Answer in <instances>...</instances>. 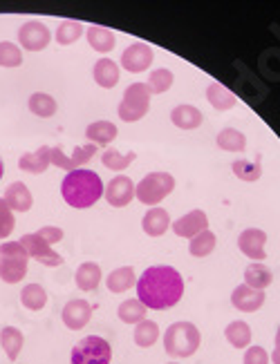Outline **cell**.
<instances>
[{"label": "cell", "mask_w": 280, "mask_h": 364, "mask_svg": "<svg viewBox=\"0 0 280 364\" xmlns=\"http://www.w3.org/2000/svg\"><path fill=\"white\" fill-rule=\"evenodd\" d=\"M137 299L150 311H166L180 304L184 297V277L173 266H148L137 275Z\"/></svg>", "instance_id": "obj_1"}, {"label": "cell", "mask_w": 280, "mask_h": 364, "mask_svg": "<svg viewBox=\"0 0 280 364\" xmlns=\"http://www.w3.org/2000/svg\"><path fill=\"white\" fill-rule=\"evenodd\" d=\"M103 181L97 175L95 170L88 168H79L72 170L63 177V183H61V197L68 205L76 210H85L92 208L101 197H103Z\"/></svg>", "instance_id": "obj_2"}, {"label": "cell", "mask_w": 280, "mask_h": 364, "mask_svg": "<svg viewBox=\"0 0 280 364\" xmlns=\"http://www.w3.org/2000/svg\"><path fill=\"white\" fill-rule=\"evenodd\" d=\"M202 344V333L193 322H173L164 331V351L170 358H191Z\"/></svg>", "instance_id": "obj_3"}, {"label": "cell", "mask_w": 280, "mask_h": 364, "mask_svg": "<svg viewBox=\"0 0 280 364\" xmlns=\"http://www.w3.org/2000/svg\"><path fill=\"white\" fill-rule=\"evenodd\" d=\"M175 190V177L170 172H148V175L135 186V197L144 205H157Z\"/></svg>", "instance_id": "obj_4"}, {"label": "cell", "mask_w": 280, "mask_h": 364, "mask_svg": "<svg viewBox=\"0 0 280 364\" xmlns=\"http://www.w3.org/2000/svg\"><path fill=\"white\" fill-rule=\"evenodd\" d=\"M27 252L21 242L0 244V279L5 284H19L27 275Z\"/></svg>", "instance_id": "obj_5"}, {"label": "cell", "mask_w": 280, "mask_h": 364, "mask_svg": "<svg viewBox=\"0 0 280 364\" xmlns=\"http://www.w3.org/2000/svg\"><path fill=\"white\" fill-rule=\"evenodd\" d=\"M150 99H152V92L148 90L146 83L128 85L126 92H123V99H121L119 107H117L119 119L126 121V123L142 121L150 109Z\"/></svg>", "instance_id": "obj_6"}, {"label": "cell", "mask_w": 280, "mask_h": 364, "mask_svg": "<svg viewBox=\"0 0 280 364\" xmlns=\"http://www.w3.org/2000/svg\"><path fill=\"white\" fill-rule=\"evenodd\" d=\"M113 346L101 336H88L79 340L70 351V364H110Z\"/></svg>", "instance_id": "obj_7"}, {"label": "cell", "mask_w": 280, "mask_h": 364, "mask_svg": "<svg viewBox=\"0 0 280 364\" xmlns=\"http://www.w3.org/2000/svg\"><path fill=\"white\" fill-rule=\"evenodd\" d=\"M52 43V31L43 21H27L19 27V47L27 52H43Z\"/></svg>", "instance_id": "obj_8"}, {"label": "cell", "mask_w": 280, "mask_h": 364, "mask_svg": "<svg viewBox=\"0 0 280 364\" xmlns=\"http://www.w3.org/2000/svg\"><path fill=\"white\" fill-rule=\"evenodd\" d=\"M19 242L23 244L29 259H36L38 264L48 266V268H56V266L63 264V255H58V252L54 250V246H50L45 240H41L36 232L23 235Z\"/></svg>", "instance_id": "obj_9"}, {"label": "cell", "mask_w": 280, "mask_h": 364, "mask_svg": "<svg viewBox=\"0 0 280 364\" xmlns=\"http://www.w3.org/2000/svg\"><path fill=\"white\" fill-rule=\"evenodd\" d=\"M99 152V146L95 144H85V146H79L74 148L72 154H66L63 148H52V164L54 168H61L66 172H72V170H79L81 166H85L88 161H92Z\"/></svg>", "instance_id": "obj_10"}, {"label": "cell", "mask_w": 280, "mask_h": 364, "mask_svg": "<svg viewBox=\"0 0 280 364\" xmlns=\"http://www.w3.org/2000/svg\"><path fill=\"white\" fill-rule=\"evenodd\" d=\"M155 52L148 43H130L121 54V68L130 74H142L152 65Z\"/></svg>", "instance_id": "obj_11"}, {"label": "cell", "mask_w": 280, "mask_h": 364, "mask_svg": "<svg viewBox=\"0 0 280 364\" xmlns=\"http://www.w3.org/2000/svg\"><path fill=\"white\" fill-rule=\"evenodd\" d=\"M238 248L252 262L267 259V232L262 228H247L238 237Z\"/></svg>", "instance_id": "obj_12"}, {"label": "cell", "mask_w": 280, "mask_h": 364, "mask_svg": "<svg viewBox=\"0 0 280 364\" xmlns=\"http://www.w3.org/2000/svg\"><path fill=\"white\" fill-rule=\"evenodd\" d=\"M103 197L105 201L113 205V208H126V205L135 199V183L128 175H117L115 179L108 181L103 188Z\"/></svg>", "instance_id": "obj_13"}, {"label": "cell", "mask_w": 280, "mask_h": 364, "mask_svg": "<svg viewBox=\"0 0 280 364\" xmlns=\"http://www.w3.org/2000/svg\"><path fill=\"white\" fill-rule=\"evenodd\" d=\"M61 320H63V324L70 331L85 328L88 322L92 320V306H90V302H88V299H83V297L70 299V302L63 306V311H61Z\"/></svg>", "instance_id": "obj_14"}, {"label": "cell", "mask_w": 280, "mask_h": 364, "mask_svg": "<svg viewBox=\"0 0 280 364\" xmlns=\"http://www.w3.org/2000/svg\"><path fill=\"white\" fill-rule=\"evenodd\" d=\"M170 228H173V232L177 237H182V240H191V237H195L197 232L209 230V215L204 210L195 208L191 213L182 215L177 221H173Z\"/></svg>", "instance_id": "obj_15"}, {"label": "cell", "mask_w": 280, "mask_h": 364, "mask_svg": "<svg viewBox=\"0 0 280 364\" xmlns=\"http://www.w3.org/2000/svg\"><path fill=\"white\" fill-rule=\"evenodd\" d=\"M231 304L240 313H256L264 304V291H258V289L247 287V284H240V287H236L231 293Z\"/></svg>", "instance_id": "obj_16"}, {"label": "cell", "mask_w": 280, "mask_h": 364, "mask_svg": "<svg viewBox=\"0 0 280 364\" xmlns=\"http://www.w3.org/2000/svg\"><path fill=\"white\" fill-rule=\"evenodd\" d=\"M202 121H204V114H202V109L195 107V105H189V103H182V105H175L170 109V123L175 125L180 130H197Z\"/></svg>", "instance_id": "obj_17"}, {"label": "cell", "mask_w": 280, "mask_h": 364, "mask_svg": "<svg viewBox=\"0 0 280 364\" xmlns=\"http://www.w3.org/2000/svg\"><path fill=\"white\" fill-rule=\"evenodd\" d=\"M3 199L7 201V205L14 213H27V210H32V205H34V197H32L29 188L23 181L9 183Z\"/></svg>", "instance_id": "obj_18"}, {"label": "cell", "mask_w": 280, "mask_h": 364, "mask_svg": "<svg viewBox=\"0 0 280 364\" xmlns=\"http://www.w3.org/2000/svg\"><path fill=\"white\" fill-rule=\"evenodd\" d=\"M50 166H52V148L50 146H41L34 152H25L19 161V168L29 172V175H43Z\"/></svg>", "instance_id": "obj_19"}, {"label": "cell", "mask_w": 280, "mask_h": 364, "mask_svg": "<svg viewBox=\"0 0 280 364\" xmlns=\"http://www.w3.org/2000/svg\"><path fill=\"white\" fill-rule=\"evenodd\" d=\"M170 215L166 208H160V205H152V208L144 215L142 219V230L148 235V237H162L168 232L170 228Z\"/></svg>", "instance_id": "obj_20"}, {"label": "cell", "mask_w": 280, "mask_h": 364, "mask_svg": "<svg viewBox=\"0 0 280 364\" xmlns=\"http://www.w3.org/2000/svg\"><path fill=\"white\" fill-rule=\"evenodd\" d=\"M85 38H88L92 50L99 52V54H110L117 47L115 31H110L108 27H101V25H90L85 31Z\"/></svg>", "instance_id": "obj_21"}, {"label": "cell", "mask_w": 280, "mask_h": 364, "mask_svg": "<svg viewBox=\"0 0 280 364\" xmlns=\"http://www.w3.org/2000/svg\"><path fill=\"white\" fill-rule=\"evenodd\" d=\"M101 266L97 262H83L74 273V282H76V289L90 293V291H97V287L101 284Z\"/></svg>", "instance_id": "obj_22"}, {"label": "cell", "mask_w": 280, "mask_h": 364, "mask_svg": "<svg viewBox=\"0 0 280 364\" xmlns=\"http://www.w3.org/2000/svg\"><path fill=\"white\" fill-rule=\"evenodd\" d=\"M135 284H137V273H135L133 266H119L105 279L108 291L115 293V295H121V293L135 289Z\"/></svg>", "instance_id": "obj_23"}, {"label": "cell", "mask_w": 280, "mask_h": 364, "mask_svg": "<svg viewBox=\"0 0 280 364\" xmlns=\"http://www.w3.org/2000/svg\"><path fill=\"white\" fill-rule=\"evenodd\" d=\"M92 76H95V83L103 90H113L119 83V65L110 58H99L92 68Z\"/></svg>", "instance_id": "obj_24"}, {"label": "cell", "mask_w": 280, "mask_h": 364, "mask_svg": "<svg viewBox=\"0 0 280 364\" xmlns=\"http://www.w3.org/2000/svg\"><path fill=\"white\" fill-rule=\"evenodd\" d=\"M119 130L113 121H92L85 128V136L90 144L95 146H110L113 141L117 139Z\"/></svg>", "instance_id": "obj_25"}, {"label": "cell", "mask_w": 280, "mask_h": 364, "mask_svg": "<svg viewBox=\"0 0 280 364\" xmlns=\"http://www.w3.org/2000/svg\"><path fill=\"white\" fill-rule=\"evenodd\" d=\"M23 344H25V336L23 331L16 328V326H5L3 331H0V346H3L5 355L16 362L21 351H23Z\"/></svg>", "instance_id": "obj_26"}, {"label": "cell", "mask_w": 280, "mask_h": 364, "mask_svg": "<svg viewBox=\"0 0 280 364\" xmlns=\"http://www.w3.org/2000/svg\"><path fill=\"white\" fill-rule=\"evenodd\" d=\"M207 101L211 103L213 109H220V112H227L233 105L238 103V97L233 94L229 87H224L222 83H209L207 87Z\"/></svg>", "instance_id": "obj_27"}, {"label": "cell", "mask_w": 280, "mask_h": 364, "mask_svg": "<svg viewBox=\"0 0 280 364\" xmlns=\"http://www.w3.org/2000/svg\"><path fill=\"white\" fill-rule=\"evenodd\" d=\"M224 338H227V342L233 346V349H247V346L252 344L254 331H252V326H249L247 322L233 320L224 328Z\"/></svg>", "instance_id": "obj_28"}, {"label": "cell", "mask_w": 280, "mask_h": 364, "mask_svg": "<svg viewBox=\"0 0 280 364\" xmlns=\"http://www.w3.org/2000/svg\"><path fill=\"white\" fill-rule=\"evenodd\" d=\"M244 284L252 289H258V291H264L269 287V284L274 282V275L267 266H264L262 262H252L247 268H244Z\"/></svg>", "instance_id": "obj_29"}, {"label": "cell", "mask_w": 280, "mask_h": 364, "mask_svg": "<svg viewBox=\"0 0 280 364\" xmlns=\"http://www.w3.org/2000/svg\"><path fill=\"white\" fill-rule=\"evenodd\" d=\"M162 331H160V324L152 322V320H142L139 324H135V331H133V340L137 346H142V349H150V346L160 340Z\"/></svg>", "instance_id": "obj_30"}, {"label": "cell", "mask_w": 280, "mask_h": 364, "mask_svg": "<svg viewBox=\"0 0 280 364\" xmlns=\"http://www.w3.org/2000/svg\"><path fill=\"white\" fill-rule=\"evenodd\" d=\"M27 107H29V112L38 119H50L56 114V109H58L54 97H50V94H45V92H34L27 101Z\"/></svg>", "instance_id": "obj_31"}, {"label": "cell", "mask_w": 280, "mask_h": 364, "mask_svg": "<svg viewBox=\"0 0 280 364\" xmlns=\"http://www.w3.org/2000/svg\"><path fill=\"white\" fill-rule=\"evenodd\" d=\"M117 315H119V320L123 324H139L142 320H146L148 309L139 302L137 297H130V299H123V302L119 304Z\"/></svg>", "instance_id": "obj_32"}, {"label": "cell", "mask_w": 280, "mask_h": 364, "mask_svg": "<svg viewBox=\"0 0 280 364\" xmlns=\"http://www.w3.org/2000/svg\"><path fill=\"white\" fill-rule=\"evenodd\" d=\"M215 144L224 152H244L247 150V136L236 128H224V130L217 132Z\"/></svg>", "instance_id": "obj_33"}, {"label": "cell", "mask_w": 280, "mask_h": 364, "mask_svg": "<svg viewBox=\"0 0 280 364\" xmlns=\"http://www.w3.org/2000/svg\"><path fill=\"white\" fill-rule=\"evenodd\" d=\"M215 246H217V237L211 230H202V232H197L195 237H191V240H189V252L197 259L209 257L211 252L215 250Z\"/></svg>", "instance_id": "obj_34"}, {"label": "cell", "mask_w": 280, "mask_h": 364, "mask_svg": "<svg viewBox=\"0 0 280 364\" xmlns=\"http://www.w3.org/2000/svg\"><path fill=\"white\" fill-rule=\"evenodd\" d=\"M21 304L27 311H43L45 304H48V293L41 287V284H27L21 291Z\"/></svg>", "instance_id": "obj_35"}, {"label": "cell", "mask_w": 280, "mask_h": 364, "mask_svg": "<svg viewBox=\"0 0 280 364\" xmlns=\"http://www.w3.org/2000/svg\"><path fill=\"white\" fill-rule=\"evenodd\" d=\"M83 31H85V27L81 21H61L54 31V41L58 45H72L83 36Z\"/></svg>", "instance_id": "obj_36"}, {"label": "cell", "mask_w": 280, "mask_h": 364, "mask_svg": "<svg viewBox=\"0 0 280 364\" xmlns=\"http://www.w3.org/2000/svg\"><path fill=\"white\" fill-rule=\"evenodd\" d=\"M137 159V152H119L115 148H108L103 150L101 154V164L108 168V170H115V172H121L130 168V164Z\"/></svg>", "instance_id": "obj_37"}, {"label": "cell", "mask_w": 280, "mask_h": 364, "mask_svg": "<svg viewBox=\"0 0 280 364\" xmlns=\"http://www.w3.org/2000/svg\"><path fill=\"white\" fill-rule=\"evenodd\" d=\"M231 170L233 175H236L240 181H247V183H254L262 177V166H260V159L252 161V159H238L231 164Z\"/></svg>", "instance_id": "obj_38"}, {"label": "cell", "mask_w": 280, "mask_h": 364, "mask_svg": "<svg viewBox=\"0 0 280 364\" xmlns=\"http://www.w3.org/2000/svg\"><path fill=\"white\" fill-rule=\"evenodd\" d=\"M173 83H175V74L170 72L168 68H160V70L150 72L146 85H148V90L152 94H164V92H168L170 87H173Z\"/></svg>", "instance_id": "obj_39"}, {"label": "cell", "mask_w": 280, "mask_h": 364, "mask_svg": "<svg viewBox=\"0 0 280 364\" xmlns=\"http://www.w3.org/2000/svg\"><path fill=\"white\" fill-rule=\"evenodd\" d=\"M23 50L11 41H0V68H21Z\"/></svg>", "instance_id": "obj_40"}, {"label": "cell", "mask_w": 280, "mask_h": 364, "mask_svg": "<svg viewBox=\"0 0 280 364\" xmlns=\"http://www.w3.org/2000/svg\"><path fill=\"white\" fill-rule=\"evenodd\" d=\"M16 228V217L14 210L7 205L5 199H0V240H7V237Z\"/></svg>", "instance_id": "obj_41"}, {"label": "cell", "mask_w": 280, "mask_h": 364, "mask_svg": "<svg viewBox=\"0 0 280 364\" xmlns=\"http://www.w3.org/2000/svg\"><path fill=\"white\" fill-rule=\"evenodd\" d=\"M242 364H269V351L264 346L258 344H249L244 349Z\"/></svg>", "instance_id": "obj_42"}, {"label": "cell", "mask_w": 280, "mask_h": 364, "mask_svg": "<svg viewBox=\"0 0 280 364\" xmlns=\"http://www.w3.org/2000/svg\"><path fill=\"white\" fill-rule=\"evenodd\" d=\"M36 235L41 237V240L48 242L50 246L61 244V242H63V237H66V232H63V228H61V226H43Z\"/></svg>", "instance_id": "obj_43"}, {"label": "cell", "mask_w": 280, "mask_h": 364, "mask_svg": "<svg viewBox=\"0 0 280 364\" xmlns=\"http://www.w3.org/2000/svg\"><path fill=\"white\" fill-rule=\"evenodd\" d=\"M269 360H271V364H280V346H274L269 353Z\"/></svg>", "instance_id": "obj_44"}, {"label": "cell", "mask_w": 280, "mask_h": 364, "mask_svg": "<svg viewBox=\"0 0 280 364\" xmlns=\"http://www.w3.org/2000/svg\"><path fill=\"white\" fill-rule=\"evenodd\" d=\"M274 344H276V346H280V326H278V331H276V338H274Z\"/></svg>", "instance_id": "obj_45"}, {"label": "cell", "mask_w": 280, "mask_h": 364, "mask_svg": "<svg viewBox=\"0 0 280 364\" xmlns=\"http://www.w3.org/2000/svg\"><path fill=\"white\" fill-rule=\"evenodd\" d=\"M3 175H5V164H3V159H0V179H3Z\"/></svg>", "instance_id": "obj_46"}, {"label": "cell", "mask_w": 280, "mask_h": 364, "mask_svg": "<svg viewBox=\"0 0 280 364\" xmlns=\"http://www.w3.org/2000/svg\"><path fill=\"white\" fill-rule=\"evenodd\" d=\"M166 364H180V362H166Z\"/></svg>", "instance_id": "obj_47"}]
</instances>
